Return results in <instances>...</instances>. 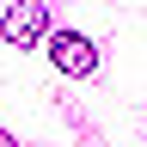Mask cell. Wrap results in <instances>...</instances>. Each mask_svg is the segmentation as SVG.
<instances>
[{
    "mask_svg": "<svg viewBox=\"0 0 147 147\" xmlns=\"http://www.w3.org/2000/svg\"><path fill=\"white\" fill-rule=\"evenodd\" d=\"M49 61L61 74H74V80H92L98 74V43L80 31H49Z\"/></svg>",
    "mask_w": 147,
    "mask_h": 147,
    "instance_id": "6da1fadb",
    "label": "cell"
},
{
    "mask_svg": "<svg viewBox=\"0 0 147 147\" xmlns=\"http://www.w3.org/2000/svg\"><path fill=\"white\" fill-rule=\"evenodd\" d=\"M49 6L43 0H18V6H6V18H0V37H6L12 49H31V43H43V31H49Z\"/></svg>",
    "mask_w": 147,
    "mask_h": 147,
    "instance_id": "7a4b0ae2",
    "label": "cell"
},
{
    "mask_svg": "<svg viewBox=\"0 0 147 147\" xmlns=\"http://www.w3.org/2000/svg\"><path fill=\"white\" fill-rule=\"evenodd\" d=\"M0 147H18V141H12V135H6V129H0Z\"/></svg>",
    "mask_w": 147,
    "mask_h": 147,
    "instance_id": "3957f363",
    "label": "cell"
}]
</instances>
